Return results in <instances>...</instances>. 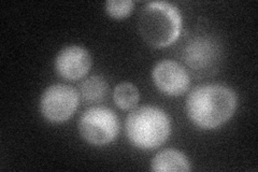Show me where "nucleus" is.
<instances>
[{
    "mask_svg": "<svg viewBox=\"0 0 258 172\" xmlns=\"http://www.w3.org/2000/svg\"><path fill=\"white\" fill-rule=\"evenodd\" d=\"M183 20L179 9L166 2L144 5L138 19L142 39L153 47H167L179 39Z\"/></svg>",
    "mask_w": 258,
    "mask_h": 172,
    "instance_id": "2",
    "label": "nucleus"
},
{
    "mask_svg": "<svg viewBox=\"0 0 258 172\" xmlns=\"http://www.w3.org/2000/svg\"><path fill=\"white\" fill-rule=\"evenodd\" d=\"M126 137L134 146L149 151L158 149L171 134V122L166 111L155 105L133 110L125 121Z\"/></svg>",
    "mask_w": 258,
    "mask_h": 172,
    "instance_id": "3",
    "label": "nucleus"
},
{
    "mask_svg": "<svg viewBox=\"0 0 258 172\" xmlns=\"http://www.w3.org/2000/svg\"><path fill=\"white\" fill-rule=\"evenodd\" d=\"M238 97L232 88L220 83L199 85L191 89L185 108L194 125L215 129L227 123L235 114Z\"/></svg>",
    "mask_w": 258,
    "mask_h": 172,
    "instance_id": "1",
    "label": "nucleus"
},
{
    "mask_svg": "<svg viewBox=\"0 0 258 172\" xmlns=\"http://www.w3.org/2000/svg\"><path fill=\"white\" fill-rule=\"evenodd\" d=\"M220 46L211 38L195 37L185 45L183 60L192 75L205 77L220 63Z\"/></svg>",
    "mask_w": 258,
    "mask_h": 172,
    "instance_id": "6",
    "label": "nucleus"
},
{
    "mask_svg": "<svg viewBox=\"0 0 258 172\" xmlns=\"http://www.w3.org/2000/svg\"><path fill=\"white\" fill-rule=\"evenodd\" d=\"M151 169L156 172H186L191 169V166L186 155L180 150L165 149L153 157Z\"/></svg>",
    "mask_w": 258,
    "mask_h": 172,
    "instance_id": "9",
    "label": "nucleus"
},
{
    "mask_svg": "<svg viewBox=\"0 0 258 172\" xmlns=\"http://www.w3.org/2000/svg\"><path fill=\"white\" fill-rule=\"evenodd\" d=\"M113 100L122 110H132L140 100V93L133 83L123 82L115 86L113 92Z\"/></svg>",
    "mask_w": 258,
    "mask_h": 172,
    "instance_id": "11",
    "label": "nucleus"
},
{
    "mask_svg": "<svg viewBox=\"0 0 258 172\" xmlns=\"http://www.w3.org/2000/svg\"><path fill=\"white\" fill-rule=\"evenodd\" d=\"M152 78L161 93L173 97L184 94L190 84L187 70L180 63L171 60L157 63L152 71Z\"/></svg>",
    "mask_w": 258,
    "mask_h": 172,
    "instance_id": "7",
    "label": "nucleus"
},
{
    "mask_svg": "<svg viewBox=\"0 0 258 172\" xmlns=\"http://www.w3.org/2000/svg\"><path fill=\"white\" fill-rule=\"evenodd\" d=\"M78 127L84 141L101 146L115 140L120 126L114 111L107 106L95 105L82 113Z\"/></svg>",
    "mask_w": 258,
    "mask_h": 172,
    "instance_id": "4",
    "label": "nucleus"
},
{
    "mask_svg": "<svg viewBox=\"0 0 258 172\" xmlns=\"http://www.w3.org/2000/svg\"><path fill=\"white\" fill-rule=\"evenodd\" d=\"M92 66V57L86 48L69 45L59 51L55 59V70L64 80L77 81L85 77Z\"/></svg>",
    "mask_w": 258,
    "mask_h": 172,
    "instance_id": "8",
    "label": "nucleus"
},
{
    "mask_svg": "<svg viewBox=\"0 0 258 172\" xmlns=\"http://www.w3.org/2000/svg\"><path fill=\"white\" fill-rule=\"evenodd\" d=\"M79 100V93L72 86L53 84L40 98V112L52 124H62L76 113Z\"/></svg>",
    "mask_w": 258,
    "mask_h": 172,
    "instance_id": "5",
    "label": "nucleus"
},
{
    "mask_svg": "<svg viewBox=\"0 0 258 172\" xmlns=\"http://www.w3.org/2000/svg\"><path fill=\"white\" fill-rule=\"evenodd\" d=\"M134 7L133 0H109L106 3V11L111 18L123 20L132 13Z\"/></svg>",
    "mask_w": 258,
    "mask_h": 172,
    "instance_id": "12",
    "label": "nucleus"
},
{
    "mask_svg": "<svg viewBox=\"0 0 258 172\" xmlns=\"http://www.w3.org/2000/svg\"><path fill=\"white\" fill-rule=\"evenodd\" d=\"M108 93V82L100 76L87 78L80 86V95L87 103H98L102 101L107 97Z\"/></svg>",
    "mask_w": 258,
    "mask_h": 172,
    "instance_id": "10",
    "label": "nucleus"
}]
</instances>
